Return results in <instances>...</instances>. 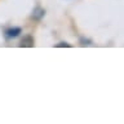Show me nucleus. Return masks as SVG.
Segmentation results:
<instances>
[{"label":"nucleus","mask_w":124,"mask_h":124,"mask_svg":"<svg viewBox=\"0 0 124 124\" xmlns=\"http://www.w3.org/2000/svg\"><path fill=\"white\" fill-rule=\"evenodd\" d=\"M44 14H45V10L43 9V8H40V7H36L34 9V12H32V18L34 19H41L43 17H44Z\"/></svg>","instance_id":"f03ea898"},{"label":"nucleus","mask_w":124,"mask_h":124,"mask_svg":"<svg viewBox=\"0 0 124 124\" xmlns=\"http://www.w3.org/2000/svg\"><path fill=\"white\" fill-rule=\"evenodd\" d=\"M19 46H22V48H31V46H34V38L30 36V35L29 36H25L22 39Z\"/></svg>","instance_id":"f257e3e1"},{"label":"nucleus","mask_w":124,"mask_h":124,"mask_svg":"<svg viewBox=\"0 0 124 124\" xmlns=\"http://www.w3.org/2000/svg\"><path fill=\"white\" fill-rule=\"evenodd\" d=\"M63 46L65 48H70L71 45L67 44V43H60V44H57V48H63Z\"/></svg>","instance_id":"39448f33"},{"label":"nucleus","mask_w":124,"mask_h":124,"mask_svg":"<svg viewBox=\"0 0 124 124\" xmlns=\"http://www.w3.org/2000/svg\"><path fill=\"white\" fill-rule=\"evenodd\" d=\"M7 36L8 38H17L19 34H21V29L19 27H12V29L7 30Z\"/></svg>","instance_id":"7ed1b4c3"},{"label":"nucleus","mask_w":124,"mask_h":124,"mask_svg":"<svg viewBox=\"0 0 124 124\" xmlns=\"http://www.w3.org/2000/svg\"><path fill=\"white\" fill-rule=\"evenodd\" d=\"M80 43L81 45H91V40H88V39H80Z\"/></svg>","instance_id":"20e7f679"}]
</instances>
